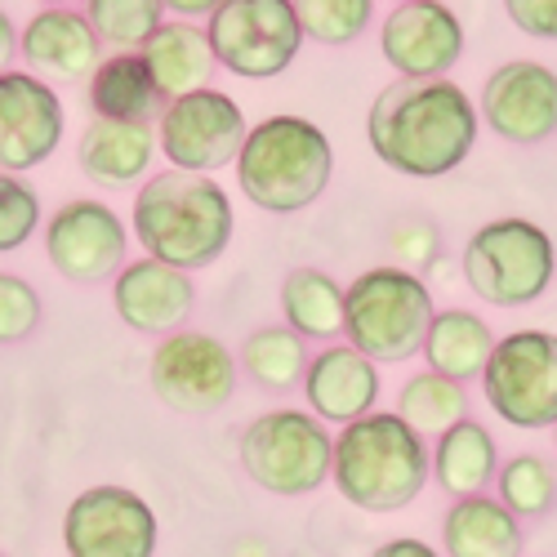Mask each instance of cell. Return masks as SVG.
I'll list each match as a JSON object with an SVG mask.
<instances>
[{"label": "cell", "instance_id": "6da1fadb", "mask_svg": "<svg viewBox=\"0 0 557 557\" xmlns=\"http://www.w3.org/2000/svg\"><path fill=\"white\" fill-rule=\"evenodd\" d=\"M478 108L446 76L388 81L366 112V138L375 157L410 178H442L478 144Z\"/></svg>", "mask_w": 557, "mask_h": 557}, {"label": "cell", "instance_id": "7a4b0ae2", "mask_svg": "<svg viewBox=\"0 0 557 557\" xmlns=\"http://www.w3.org/2000/svg\"><path fill=\"white\" fill-rule=\"evenodd\" d=\"M134 237L170 268H210L232 242V201L210 174L161 170L134 197Z\"/></svg>", "mask_w": 557, "mask_h": 557}, {"label": "cell", "instance_id": "3957f363", "mask_svg": "<svg viewBox=\"0 0 557 557\" xmlns=\"http://www.w3.org/2000/svg\"><path fill=\"white\" fill-rule=\"evenodd\" d=\"M429 473L433 450L397 410H370L344 424L335 437V491L366 513H397V508L414 504L429 486Z\"/></svg>", "mask_w": 557, "mask_h": 557}, {"label": "cell", "instance_id": "277c9868", "mask_svg": "<svg viewBox=\"0 0 557 557\" xmlns=\"http://www.w3.org/2000/svg\"><path fill=\"white\" fill-rule=\"evenodd\" d=\"M331 138L304 116H268L250 125L237 178L246 201H255L268 214H295L308 210L331 183Z\"/></svg>", "mask_w": 557, "mask_h": 557}, {"label": "cell", "instance_id": "5b68a950", "mask_svg": "<svg viewBox=\"0 0 557 557\" xmlns=\"http://www.w3.org/2000/svg\"><path fill=\"white\" fill-rule=\"evenodd\" d=\"M433 317L429 286L406 268H370L344 290V335L375 366L424 352Z\"/></svg>", "mask_w": 557, "mask_h": 557}, {"label": "cell", "instance_id": "8992f818", "mask_svg": "<svg viewBox=\"0 0 557 557\" xmlns=\"http://www.w3.org/2000/svg\"><path fill=\"white\" fill-rule=\"evenodd\" d=\"M557 272L553 237L531 219H495L482 223L463 246V282L495 308L535 304Z\"/></svg>", "mask_w": 557, "mask_h": 557}, {"label": "cell", "instance_id": "52a82bcc", "mask_svg": "<svg viewBox=\"0 0 557 557\" xmlns=\"http://www.w3.org/2000/svg\"><path fill=\"white\" fill-rule=\"evenodd\" d=\"M335 437L308 410H268L242 433V469L268 495H312L326 486Z\"/></svg>", "mask_w": 557, "mask_h": 557}, {"label": "cell", "instance_id": "ba28073f", "mask_svg": "<svg viewBox=\"0 0 557 557\" xmlns=\"http://www.w3.org/2000/svg\"><path fill=\"white\" fill-rule=\"evenodd\" d=\"M491 410L513 429H553L557 424V335L513 331L495 339L482 370Z\"/></svg>", "mask_w": 557, "mask_h": 557}, {"label": "cell", "instance_id": "9c48e42d", "mask_svg": "<svg viewBox=\"0 0 557 557\" xmlns=\"http://www.w3.org/2000/svg\"><path fill=\"white\" fill-rule=\"evenodd\" d=\"M210 50L219 67L246 81H268L286 72L304 45V27L290 0H227L210 14Z\"/></svg>", "mask_w": 557, "mask_h": 557}, {"label": "cell", "instance_id": "30bf717a", "mask_svg": "<svg viewBox=\"0 0 557 557\" xmlns=\"http://www.w3.org/2000/svg\"><path fill=\"white\" fill-rule=\"evenodd\" d=\"M246 112L237 99L219 95V89H197V95L170 99L157 125V144L174 170L214 174L219 165L237 161L246 144Z\"/></svg>", "mask_w": 557, "mask_h": 557}, {"label": "cell", "instance_id": "8fae6325", "mask_svg": "<svg viewBox=\"0 0 557 557\" xmlns=\"http://www.w3.org/2000/svg\"><path fill=\"white\" fill-rule=\"evenodd\" d=\"M152 393L178 414H210L237 393V357L214 335L174 331L152 352Z\"/></svg>", "mask_w": 557, "mask_h": 557}, {"label": "cell", "instance_id": "7c38bea8", "mask_svg": "<svg viewBox=\"0 0 557 557\" xmlns=\"http://www.w3.org/2000/svg\"><path fill=\"white\" fill-rule=\"evenodd\" d=\"M63 544L67 557H152L157 513L129 486H89L67 504Z\"/></svg>", "mask_w": 557, "mask_h": 557}, {"label": "cell", "instance_id": "4fadbf2b", "mask_svg": "<svg viewBox=\"0 0 557 557\" xmlns=\"http://www.w3.org/2000/svg\"><path fill=\"white\" fill-rule=\"evenodd\" d=\"M125 223L103 201H67L45 227V255L76 286H99L125 268Z\"/></svg>", "mask_w": 557, "mask_h": 557}, {"label": "cell", "instance_id": "5bb4252c", "mask_svg": "<svg viewBox=\"0 0 557 557\" xmlns=\"http://www.w3.org/2000/svg\"><path fill=\"white\" fill-rule=\"evenodd\" d=\"M63 138V103L40 76L27 72H0V170L23 174Z\"/></svg>", "mask_w": 557, "mask_h": 557}, {"label": "cell", "instance_id": "9a60e30c", "mask_svg": "<svg viewBox=\"0 0 557 557\" xmlns=\"http://www.w3.org/2000/svg\"><path fill=\"white\" fill-rule=\"evenodd\" d=\"M482 116L508 144H544L557 129V72L531 59L495 67L482 89Z\"/></svg>", "mask_w": 557, "mask_h": 557}, {"label": "cell", "instance_id": "2e32d148", "mask_svg": "<svg viewBox=\"0 0 557 557\" xmlns=\"http://www.w3.org/2000/svg\"><path fill=\"white\" fill-rule=\"evenodd\" d=\"M380 50L397 76L433 81L446 76L463 54V27L442 0H406L384 18Z\"/></svg>", "mask_w": 557, "mask_h": 557}, {"label": "cell", "instance_id": "e0dca14e", "mask_svg": "<svg viewBox=\"0 0 557 557\" xmlns=\"http://www.w3.org/2000/svg\"><path fill=\"white\" fill-rule=\"evenodd\" d=\"M112 304L129 331L174 335L183 326V317L193 312L197 290H193V276L183 268H170V263L148 255V259H134L116 272Z\"/></svg>", "mask_w": 557, "mask_h": 557}, {"label": "cell", "instance_id": "ac0fdd59", "mask_svg": "<svg viewBox=\"0 0 557 557\" xmlns=\"http://www.w3.org/2000/svg\"><path fill=\"white\" fill-rule=\"evenodd\" d=\"M304 393L317 420L331 424H352L361 414L375 410L380 401V366L366 352H357L352 344H331L308 361L304 375Z\"/></svg>", "mask_w": 557, "mask_h": 557}, {"label": "cell", "instance_id": "d6986e66", "mask_svg": "<svg viewBox=\"0 0 557 557\" xmlns=\"http://www.w3.org/2000/svg\"><path fill=\"white\" fill-rule=\"evenodd\" d=\"M23 59L59 81H85L99 72V32L76 10H40L23 32Z\"/></svg>", "mask_w": 557, "mask_h": 557}, {"label": "cell", "instance_id": "ffe728a7", "mask_svg": "<svg viewBox=\"0 0 557 557\" xmlns=\"http://www.w3.org/2000/svg\"><path fill=\"white\" fill-rule=\"evenodd\" d=\"M446 557H522L527 522L513 518L495 495L455 499L442 518Z\"/></svg>", "mask_w": 557, "mask_h": 557}, {"label": "cell", "instance_id": "44dd1931", "mask_svg": "<svg viewBox=\"0 0 557 557\" xmlns=\"http://www.w3.org/2000/svg\"><path fill=\"white\" fill-rule=\"evenodd\" d=\"M152 85L161 89V99H183L197 95V89H210V76L219 67L210 36L193 23H161L152 32V40L138 50Z\"/></svg>", "mask_w": 557, "mask_h": 557}, {"label": "cell", "instance_id": "7402d4cb", "mask_svg": "<svg viewBox=\"0 0 557 557\" xmlns=\"http://www.w3.org/2000/svg\"><path fill=\"white\" fill-rule=\"evenodd\" d=\"M157 152V134L152 125H125V121H89V129L81 134V170L89 178L108 183V188H125L152 165Z\"/></svg>", "mask_w": 557, "mask_h": 557}, {"label": "cell", "instance_id": "603a6c76", "mask_svg": "<svg viewBox=\"0 0 557 557\" xmlns=\"http://www.w3.org/2000/svg\"><path fill=\"white\" fill-rule=\"evenodd\" d=\"M499 473V446L478 420H459L433 442V478L446 495L469 499L486 495V486Z\"/></svg>", "mask_w": 557, "mask_h": 557}, {"label": "cell", "instance_id": "cb8c5ba5", "mask_svg": "<svg viewBox=\"0 0 557 557\" xmlns=\"http://www.w3.org/2000/svg\"><path fill=\"white\" fill-rule=\"evenodd\" d=\"M89 112L99 121H125V125H152V116L165 112L161 89L152 85L148 67L138 54L121 50L116 59H103L89 76Z\"/></svg>", "mask_w": 557, "mask_h": 557}, {"label": "cell", "instance_id": "d4e9b609", "mask_svg": "<svg viewBox=\"0 0 557 557\" xmlns=\"http://www.w3.org/2000/svg\"><path fill=\"white\" fill-rule=\"evenodd\" d=\"M491 348H495V335L491 326L469 312V308H446L433 317V326L424 335V357H429V370L437 375L463 384V380H482V370L491 361Z\"/></svg>", "mask_w": 557, "mask_h": 557}, {"label": "cell", "instance_id": "484cf974", "mask_svg": "<svg viewBox=\"0 0 557 557\" xmlns=\"http://www.w3.org/2000/svg\"><path fill=\"white\" fill-rule=\"evenodd\" d=\"M286 326L304 339H339L344 335V290L335 276L317 268H295L282 282Z\"/></svg>", "mask_w": 557, "mask_h": 557}, {"label": "cell", "instance_id": "4316f807", "mask_svg": "<svg viewBox=\"0 0 557 557\" xmlns=\"http://www.w3.org/2000/svg\"><path fill=\"white\" fill-rule=\"evenodd\" d=\"M242 370L268 393H290L308 375V344L290 326H259L242 344Z\"/></svg>", "mask_w": 557, "mask_h": 557}, {"label": "cell", "instance_id": "83f0119b", "mask_svg": "<svg viewBox=\"0 0 557 557\" xmlns=\"http://www.w3.org/2000/svg\"><path fill=\"white\" fill-rule=\"evenodd\" d=\"M397 414L420 437H442L450 424L469 420V393H463V384L437 375V370H424V375L401 384Z\"/></svg>", "mask_w": 557, "mask_h": 557}, {"label": "cell", "instance_id": "f1b7e54d", "mask_svg": "<svg viewBox=\"0 0 557 557\" xmlns=\"http://www.w3.org/2000/svg\"><path fill=\"white\" fill-rule=\"evenodd\" d=\"M495 499L513 518H522V522L548 518L557 508V473H553V463L544 455H513L508 463H499Z\"/></svg>", "mask_w": 557, "mask_h": 557}, {"label": "cell", "instance_id": "f546056e", "mask_svg": "<svg viewBox=\"0 0 557 557\" xmlns=\"http://www.w3.org/2000/svg\"><path fill=\"white\" fill-rule=\"evenodd\" d=\"M89 23H95L99 40L116 45V50H144L152 32L161 27V0H85Z\"/></svg>", "mask_w": 557, "mask_h": 557}, {"label": "cell", "instance_id": "4dcf8cb0", "mask_svg": "<svg viewBox=\"0 0 557 557\" xmlns=\"http://www.w3.org/2000/svg\"><path fill=\"white\" fill-rule=\"evenodd\" d=\"M290 5L299 14L304 36L321 45H348L366 32L375 0H290Z\"/></svg>", "mask_w": 557, "mask_h": 557}, {"label": "cell", "instance_id": "1f68e13d", "mask_svg": "<svg viewBox=\"0 0 557 557\" xmlns=\"http://www.w3.org/2000/svg\"><path fill=\"white\" fill-rule=\"evenodd\" d=\"M40 223V197L18 174L0 170V250H18Z\"/></svg>", "mask_w": 557, "mask_h": 557}, {"label": "cell", "instance_id": "d6a6232c", "mask_svg": "<svg viewBox=\"0 0 557 557\" xmlns=\"http://www.w3.org/2000/svg\"><path fill=\"white\" fill-rule=\"evenodd\" d=\"M40 321V295L14 272H0V344H23Z\"/></svg>", "mask_w": 557, "mask_h": 557}, {"label": "cell", "instance_id": "836d02e7", "mask_svg": "<svg viewBox=\"0 0 557 557\" xmlns=\"http://www.w3.org/2000/svg\"><path fill=\"white\" fill-rule=\"evenodd\" d=\"M388 246H393V255H397V263L406 272H420V268H429L437 259L442 242H437V227L429 219H401L388 232Z\"/></svg>", "mask_w": 557, "mask_h": 557}, {"label": "cell", "instance_id": "e575fe53", "mask_svg": "<svg viewBox=\"0 0 557 557\" xmlns=\"http://www.w3.org/2000/svg\"><path fill=\"white\" fill-rule=\"evenodd\" d=\"M504 10L527 36L557 40V0H504Z\"/></svg>", "mask_w": 557, "mask_h": 557}, {"label": "cell", "instance_id": "d590c367", "mask_svg": "<svg viewBox=\"0 0 557 557\" xmlns=\"http://www.w3.org/2000/svg\"><path fill=\"white\" fill-rule=\"evenodd\" d=\"M370 557H442L433 544H424V540H410V535H401V540H388V544H380Z\"/></svg>", "mask_w": 557, "mask_h": 557}, {"label": "cell", "instance_id": "8d00e7d4", "mask_svg": "<svg viewBox=\"0 0 557 557\" xmlns=\"http://www.w3.org/2000/svg\"><path fill=\"white\" fill-rule=\"evenodd\" d=\"M165 10H174V14H183V18H201V14H214V10H223L227 0H161Z\"/></svg>", "mask_w": 557, "mask_h": 557}, {"label": "cell", "instance_id": "74e56055", "mask_svg": "<svg viewBox=\"0 0 557 557\" xmlns=\"http://www.w3.org/2000/svg\"><path fill=\"white\" fill-rule=\"evenodd\" d=\"M10 54H14V23L5 18V10H0V67L10 63Z\"/></svg>", "mask_w": 557, "mask_h": 557}, {"label": "cell", "instance_id": "f35d334b", "mask_svg": "<svg viewBox=\"0 0 557 557\" xmlns=\"http://www.w3.org/2000/svg\"><path fill=\"white\" fill-rule=\"evenodd\" d=\"M553 446H557V424H553Z\"/></svg>", "mask_w": 557, "mask_h": 557}, {"label": "cell", "instance_id": "ab89813d", "mask_svg": "<svg viewBox=\"0 0 557 557\" xmlns=\"http://www.w3.org/2000/svg\"><path fill=\"white\" fill-rule=\"evenodd\" d=\"M45 5H59V0H45Z\"/></svg>", "mask_w": 557, "mask_h": 557}, {"label": "cell", "instance_id": "60d3db41", "mask_svg": "<svg viewBox=\"0 0 557 557\" xmlns=\"http://www.w3.org/2000/svg\"><path fill=\"white\" fill-rule=\"evenodd\" d=\"M397 5H406V0H397Z\"/></svg>", "mask_w": 557, "mask_h": 557}]
</instances>
